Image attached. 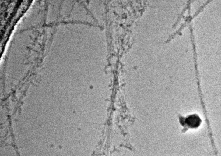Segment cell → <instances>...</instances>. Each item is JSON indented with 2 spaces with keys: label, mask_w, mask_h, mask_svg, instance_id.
Masks as SVG:
<instances>
[{
  "label": "cell",
  "mask_w": 221,
  "mask_h": 156,
  "mask_svg": "<svg viewBox=\"0 0 221 156\" xmlns=\"http://www.w3.org/2000/svg\"><path fill=\"white\" fill-rule=\"evenodd\" d=\"M180 124L183 127L191 129L196 128L200 125L202 120L197 114L194 113L184 117L181 115L178 116Z\"/></svg>",
  "instance_id": "obj_1"
}]
</instances>
